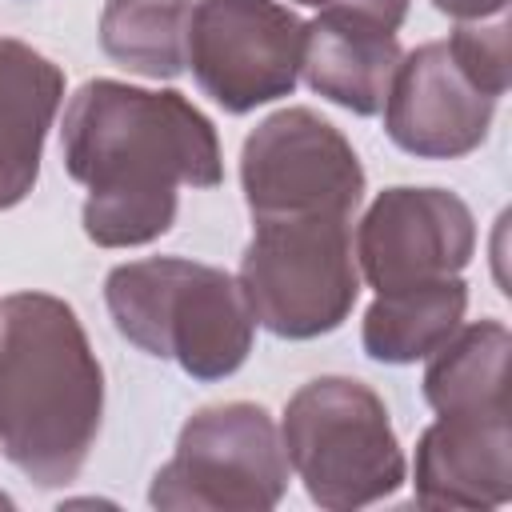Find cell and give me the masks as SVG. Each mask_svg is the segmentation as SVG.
I'll use <instances>...</instances> for the list:
<instances>
[{"instance_id":"obj_1","label":"cell","mask_w":512,"mask_h":512,"mask_svg":"<svg viewBox=\"0 0 512 512\" xmlns=\"http://www.w3.org/2000/svg\"><path fill=\"white\" fill-rule=\"evenodd\" d=\"M64 168L88 188L84 232L100 248H136L176 220V188L224 180L212 120L180 92L88 80L64 108Z\"/></svg>"},{"instance_id":"obj_2","label":"cell","mask_w":512,"mask_h":512,"mask_svg":"<svg viewBox=\"0 0 512 512\" xmlns=\"http://www.w3.org/2000/svg\"><path fill=\"white\" fill-rule=\"evenodd\" d=\"M104 372L76 312L48 292L0 300V452L32 484H72L96 444Z\"/></svg>"},{"instance_id":"obj_3","label":"cell","mask_w":512,"mask_h":512,"mask_svg":"<svg viewBox=\"0 0 512 512\" xmlns=\"http://www.w3.org/2000/svg\"><path fill=\"white\" fill-rule=\"evenodd\" d=\"M104 304L116 332L192 380H224L252 352V312L236 276L212 264L152 256L108 272Z\"/></svg>"},{"instance_id":"obj_4","label":"cell","mask_w":512,"mask_h":512,"mask_svg":"<svg viewBox=\"0 0 512 512\" xmlns=\"http://www.w3.org/2000/svg\"><path fill=\"white\" fill-rule=\"evenodd\" d=\"M280 444L312 504L332 512L392 496L408 472L384 400L348 376L308 380L284 404Z\"/></svg>"},{"instance_id":"obj_5","label":"cell","mask_w":512,"mask_h":512,"mask_svg":"<svg viewBox=\"0 0 512 512\" xmlns=\"http://www.w3.org/2000/svg\"><path fill=\"white\" fill-rule=\"evenodd\" d=\"M348 220L324 212L256 216L236 284L260 328L284 340H312L348 320L360 296Z\"/></svg>"},{"instance_id":"obj_6","label":"cell","mask_w":512,"mask_h":512,"mask_svg":"<svg viewBox=\"0 0 512 512\" xmlns=\"http://www.w3.org/2000/svg\"><path fill=\"white\" fill-rule=\"evenodd\" d=\"M288 488V456L260 404H212L188 416L148 500L164 512H268Z\"/></svg>"},{"instance_id":"obj_7","label":"cell","mask_w":512,"mask_h":512,"mask_svg":"<svg viewBox=\"0 0 512 512\" xmlns=\"http://www.w3.org/2000/svg\"><path fill=\"white\" fill-rule=\"evenodd\" d=\"M240 184L256 216H352L364 168L336 124L312 108H280L244 140Z\"/></svg>"},{"instance_id":"obj_8","label":"cell","mask_w":512,"mask_h":512,"mask_svg":"<svg viewBox=\"0 0 512 512\" xmlns=\"http://www.w3.org/2000/svg\"><path fill=\"white\" fill-rule=\"evenodd\" d=\"M304 20L276 0H200L188 16V64L204 96L240 116L300 80Z\"/></svg>"},{"instance_id":"obj_9","label":"cell","mask_w":512,"mask_h":512,"mask_svg":"<svg viewBox=\"0 0 512 512\" xmlns=\"http://www.w3.org/2000/svg\"><path fill=\"white\" fill-rule=\"evenodd\" d=\"M472 248L476 220L444 188H384L356 228V264L376 292L460 276Z\"/></svg>"},{"instance_id":"obj_10","label":"cell","mask_w":512,"mask_h":512,"mask_svg":"<svg viewBox=\"0 0 512 512\" xmlns=\"http://www.w3.org/2000/svg\"><path fill=\"white\" fill-rule=\"evenodd\" d=\"M496 96L480 92L456 64L448 40L400 56L384 100L388 140L420 160H456L484 144Z\"/></svg>"},{"instance_id":"obj_11","label":"cell","mask_w":512,"mask_h":512,"mask_svg":"<svg viewBox=\"0 0 512 512\" xmlns=\"http://www.w3.org/2000/svg\"><path fill=\"white\" fill-rule=\"evenodd\" d=\"M412 484L424 508H500L512 496L508 408L436 416L416 444Z\"/></svg>"},{"instance_id":"obj_12","label":"cell","mask_w":512,"mask_h":512,"mask_svg":"<svg viewBox=\"0 0 512 512\" xmlns=\"http://www.w3.org/2000/svg\"><path fill=\"white\" fill-rule=\"evenodd\" d=\"M400 56L404 52L396 44V32L336 8H320V16L304 24L300 72L316 96L356 116H376L388 100Z\"/></svg>"},{"instance_id":"obj_13","label":"cell","mask_w":512,"mask_h":512,"mask_svg":"<svg viewBox=\"0 0 512 512\" xmlns=\"http://www.w3.org/2000/svg\"><path fill=\"white\" fill-rule=\"evenodd\" d=\"M60 100L64 72L32 44L0 36V212L32 192Z\"/></svg>"},{"instance_id":"obj_14","label":"cell","mask_w":512,"mask_h":512,"mask_svg":"<svg viewBox=\"0 0 512 512\" xmlns=\"http://www.w3.org/2000/svg\"><path fill=\"white\" fill-rule=\"evenodd\" d=\"M468 284L460 276L376 292L364 312L360 344L380 364H416L428 360L464 320Z\"/></svg>"},{"instance_id":"obj_15","label":"cell","mask_w":512,"mask_h":512,"mask_svg":"<svg viewBox=\"0 0 512 512\" xmlns=\"http://www.w3.org/2000/svg\"><path fill=\"white\" fill-rule=\"evenodd\" d=\"M508 352L512 336L500 320L456 328L424 368V400L436 416L504 412L508 408Z\"/></svg>"},{"instance_id":"obj_16","label":"cell","mask_w":512,"mask_h":512,"mask_svg":"<svg viewBox=\"0 0 512 512\" xmlns=\"http://www.w3.org/2000/svg\"><path fill=\"white\" fill-rule=\"evenodd\" d=\"M188 16V0H108L100 48L136 76L172 80L188 64Z\"/></svg>"},{"instance_id":"obj_17","label":"cell","mask_w":512,"mask_h":512,"mask_svg":"<svg viewBox=\"0 0 512 512\" xmlns=\"http://www.w3.org/2000/svg\"><path fill=\"white\" fill-rule=\"evenodd\" d=\"M448 48L456 56V64L468 72V80L488 92V96H504L508 80H512V64H508V20H492V24H460L448 36Z\"/></svg>"},{"instance_id":"obj_18","label":"cell","mask_w":512,"mask_h":512,"mask_svg":"<svg viewBox=\"0 0 512 512\" xmlns=\"http://www.w3.org/2000/svg\"><path fill=\"white\" fill-rule=\"evenodd\" d=\"M324 8H336V12H348V16H360L376 28H388L396 32L408 16V0H328Z\"/></svg>"},{"instance_id":"obj_19","label":"cell","mask_w":512,"mask_h":512,"mask_svg":"<svg viewBox=\"0 0 512 512\" xmlns=\"http://www.w3.org/2000/svg\"><path fill=\"white\" fill-rule=\"evenodd\" d=\"M432 8L452 20H484V16H504L508 0H432Z\"/></svg>"},{"instance_id":"obj_20","label":"cell","mask_w":512,"mask_h":512,"mask_svg":"<svg viewBox=\"0 0 512 512\" xmlns=\"http://www.w3.org/2000/svg\"><path fill=\"white\" fill-rule=\"evenodd\" d=\"M0 508H12V500H8V496H4V492H0Z\"/></svg>"},{"instance_id":"obj_21","label":"cell","mask_w":512,"mask_h":512,"mask_svg":"<svg viewBox=\"0 0 512 512\" xmlns=\"http://www.w3.org/2000/svg\"><path fill=\"white\" fill-rule=\"evenodd\" d=\"M296 4H312V0H296Z\"/></svg>"}]
</instances>
